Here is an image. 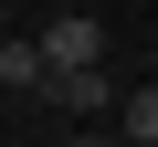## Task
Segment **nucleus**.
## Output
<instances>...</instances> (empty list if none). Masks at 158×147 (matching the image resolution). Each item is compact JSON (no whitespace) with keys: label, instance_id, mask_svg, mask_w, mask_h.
<instances>
[{"label":"nucleus","instance_id":"obj_1","mask_svg":"<svg viewBox=\"0 0 158 147\" xmlns=\"http://www.w3.org/2000/svg\"><path fill=\"white\" fill-rule=\"evenodd\" d=\"M42 63H53V74H74V63H106V21H85V11H63V21L42 32Z\"/></svg>","mask_w":158,"mask_h":147},{"label":"nucleus","instance_id":"obj_2","mask_svg":"<svg viewBox=\"0 0 158 147\" xmlns=\"http://www.w3.org/2000/svg\"><path fill=\"white\" fill-rule=\"evenodd\" d=\"M42 95H53V105H74V116H95V105H106V74H95V63H74V74H53Z\"/></svg>","mask_w":158,"mask_h":147},{"label":"nucleus","instance_id":"obj_3","mask_svg":"<svg viewBox=\"0 0 158 147\" xmlns=\"http://www.w3.org/2000/svg\"><path fill=\"white\" fill-rule=\"evenodd\" d=\"M0 84H53V63H42V42H11V32H0Z\"/></svg>","mask_w":158,"mask_h":147},{"label":"nucleus","instance_id":"obj_4","mask_svg":"<svg viewBox=\"0 0 158 147\" xmlns=\"http://www.w3.org/2000/svg\"><path fill=\"white\" fill-rule=\"evenodd\" d=\"M127 137H137V147H158V84H137V95H127Z\"/></svg>","mask_w":158,"mask_h":147}]
</instances>
